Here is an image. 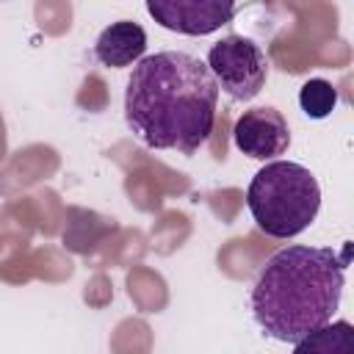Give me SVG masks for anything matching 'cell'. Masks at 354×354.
Listing matches in <instances>:
<instances>
[{"instance_id":"6da1fadb","label":"cell","mask_w":354,"mask_h":354,"mask_svg":"<svg viewBox=\"0 0 354 354\" xmlns=\"http://www.w3.org/2000/svg\"><path fill=\"white\" fill-rule=\"evenodd\" d=\"M218 86L196 55L163 50L141 58L124 88V122L149 149L194 155L213 133Z\"/></svg>"},{"instance_id":"7a4b0ae2","label":"cell","mask_w":354,"mask_h":354,"mask_svg":"<svg viewBox=\"0 0 354 354\" xmlns=\"http://www.w3.org/2000/svg\"><path fill=\"white\" fill-rule=\"evenodd\" d=\"M348 246H285L274 252L252 285V315L266 337L299 343L329 324L346 288Z\"/></svg>"},{"instance_id":"3957f363","label":"cell","mask_w":354,"mask_h":354,"mask_svg":"<svg viewBox=\"0 0 354 354\" xmlns=\"http://www.w3.org/2000/svg\"><path fill=\"white\" fill-rule=\"evenodd\" d=\"M246 207L266 235L288 241L315 221L321 210V185L307 166L274 160L252 177Z\"/></svg>"},{"instance_id":"277c9868","label":"cell","mask_w":354,"mask_h":354,"mask_svg":"<svg viewBox=\"0 0 354 354\" xmlns=\"http://www.w3.org/2000/svg\"><path fill=\"white\" fill-rule=\"evenodd\" d=\"M207 69H210L216 86L227 97H232L238 102H249L266 86L268 58H266V53L260 50L257 41L230 33V36H224L221 41H216L210 47Z\"/></svg>"},{"instance_id":"5b68a950","label":"cell","mask_w":354,"mask_h":354,"mask_svg":"<svg viewBox=\"0 0 354 354\" xmlns=\"http://www.w3.org/2000/svg\"><path fill=\"white\" fill-rule=\"evenodd\" d=\"M149 17L183 36H207L227 25L235 14V0H144Z\"/></svg>"},{"instance_id":"8992f818","label":"cell","mask_w":354,"mask_h":354,"mask_svg":"<svg viewBox=\"0 0 354 354\" xmlns=\"http://www.w3.org/2000/svg\"><path fill=\"white\" fill-rule=\"evenodd\" d=\"M232 141L243 155L254 160H268L290 147V127L277 108H252L238 116L232 127Z\"/></svg>"},{"instance_id":"52a82bcc","label":"cell","mask_w":354,"mask_h":354,"mask_svg":"<svg viewBox=\"0 0 354 354\" xmlns=\"http://www.w3.org/2000/svg\"><path fill=\"white\" fill-rule=\"evenodd\" d=\"M147 50V30L133 22V19H119L113 25H108L97 41H94V55L102 66H130L136 64Z\"/></svg>"},{"instance_id":"ba28073f","label":"cell","mask_w":354,"mask_h":354,"mask_svg":"<svg viewBox=\"0 0 354 354\" xmlns=\"http://www.w3.org/2000/svg\"><path fill=\"white\" fill-rule=\"evenodd\" d=\"M354 329L348 321H337V324H324L315 332H310L307 337H301L299 343H293V348L299 354L304 351H321V354H332V351H351L354 340H351Z\"/></svg>"},{"instance_id":"9c48e42d","label":"cell","mask_w":354,"mask_h":354,"mask_svg":"<svg viewBox=\"0 0 354 354\" xmlns=\"http://www.w3.org/2000/svg\"><path fill=\"white\" fill-rule=\"evenodd\" d=\"M335 105H337V88L324 77H313L299 88V108L310 119H326L335 111Z\"/></svg>"}]
</instances>
